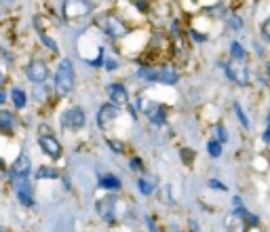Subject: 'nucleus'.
Listing matches in <instances>:
<instances>
[{"mask_svg":"<svg viewBox=\"0 0 270 232\" xmlns=\"http://www.w3.org/2000/svg\"><path fill=\"white\" fill-rule=\"evenodd\" d=\"M11 101H13V106L17 110H23L28 106V95H26V91L23 89H13L11 91Z\"/></svg>","mask_w":270,"mask_h":232,"instance_id":"17","label":"nucleus"},{"mask_svg":"<svg viewBox=\"0 0 270 232\" xmlns=\"http://www.w3.org/2000/svg\"><path fill=\"white\" fill-rule=\"evenodd\" d=\"M228 230H230V232H245V219L234 215L230 222H228Z\"/></svg>","mask_w":270,"mask_h":232,"instance_id":"21","label":"nucleus"},{"mask_svg":"<svg viewBox=\"0 0 270 232\" xmlns=\"http://www.w3.org/2000/svg\"><path fill=\"white\" fill-rule=\"evenodd\" d=\"M119 116H121L119 106H114V103H103L97 112V125L101 129H110V127L119 121Z\"/></svg>","mask_w":270,"mask_h":232,"instance_id":"5","label":"nucleus"},{"mask_svg":"<svg viewBox=\"0 0 270 232\" xmlns=\"http://www.w3.org/2000/svg\"><path fill=\"white\" fill-rule=\"evenodd\" d=\"M139 108H142L144 116H148V121H150V123H154V125H163V123L167 121V110L163 108L158 101L142 99V101H139Z\"/></svg>","mask_w":270,"mask_h":232,"instance_id":"3","label":"nucleus"},{"mask_svg":"<svg viewBox=\"0 0 270 232\" xmlns=\"http://www.w3.org/2000/svg\"><path fill=\"white\" fill-rule=\"evenodd\" d=\"M38 146H40V150H42L46 156H51V158H60V156H62V144L57 142L53 135H49V133H46V135H40Z\"/></svg>","mask_w":270,"mask_h":232,"instance_id":"9","label":"nucleus"},{"mask_svg":"<svg viewBox=\"0 0 270 232\" xmlns=\"http://www.w3.org/2000/svg\"><path fill=\"white\" fill-rule=\"evenodd\" d=\"M207 184H209V188H215V190H222V192H224V190H228V188H226V186H224V184H222L220 180H209Z\"/></svg>","mask_w":270,"mask_h":232,"instance_id":"28","label":"nucleus"},{"mask_svg":"<svg viewBox=\"0 0 270 232\" xmlns=\"http://www.w3.org/2000/svg\"><path fill=\"white\" fill-rule=\"evenodd\" d=\"M74 80H76V74H74V66H72V60H62L60 66L55 70V89L60 95H68L70 91L74 89Z\"/></svg>","mask_w":270,"mask_h":232,"instance_id":"1","label":"nucleus"},{"mask_svg":"<svg viewBox=\"0 0 270 232\" xmlns=\"http://www.w3.org/2000/svg\"><path fill=\"white\" fill-rule=\"evenodd\" d=\"M182 156H184V160H186V162H190V152H188V148H184V150H182Z\"/></svg>","mask_w":270,"mask_h":232,"instance_id":"33","label":"nucleus"},{"mask_svg":"<svg viewBox=\"0 0 270 232\" xmlns=\"http://www.w3.org/2000/svg\"><path fill=\"white\" fill-rule=\"evenodd\" d=\"M0 3H5V5H7V3H11V0H0Z\"/></svg>","mask_w":270,"mask_h":232,"instance_id":"37","label":"nucleus"},{"mask_svg":"<svg viewBox=\"0 0 270 232\" xmlns=\"http://www.w3.org/2000/svg\"><path fill=\"white\" fill-rule=\"evenodd\" d=\"M99 186L103 190H110V192H116V190H121V186H123V182L116 178V176H112V173H108V176H103L101 180H99Z\"/></svg>","mask_w":270,"mask_h":232,"instance_id":"15","label":"nucleus"},{"mask_svg":"<svg viewBox=\"0 0 270 232\" xmlns=\"http://www.w3.org/2000/svg\"><path fill=\"white\" fill-rule=\"evenodd\" d=\"M260 32H262V36H264V38L270 42V17H268V19H264V23H262Z\"/></svg>","mask_w":270,"mask_h":232,"instance_id":"26","label":"nucleus"},{"mask_svg":"<svg viewBox=\"0 0 270 232\" xmlns=\"http://www.w3.org/2000/svg\"><path fill=\"white\" fill-rule=\"evenodd\" d=\"M192 230H194V232H201V230H198V226H196L194 222H192Z\"/></svg>","mask_w":270,"mask_h":232,"instance_id":"35","label":"nucleus"},{"mask_svg":"<svg viewBox=\"0 0 270 232\" xmlns=\"http://www.w3.org/2000/svg\"><path fill=\"white\" fill-rule=\"evenodd\" d=\"M97 28L105 34V36H110L112 40L123 38L125 34H127V26L116 15H101L97 19Z\"/></svg>","mask_w":270,"mask_h":232,"instance_id":"2","label":"nucleus"},{"mask_svg":"<svg viewBox=\"0 0 270 232\" xmlns=\"http://www.w3.org/2000/svg\"><path fill=\"white\" fill-rule=\"evenodd\" d=\"M116 205H119V199L114 196H103V199L97 201V213L103 222H114L116 219Z\"/></svg>","mask_w":270,"mask_h":232,"instance_id":"6","label":"nucleus"},{"mask_svg":"<svg viewBox=\"0 0 270 232\" xmlns=\"http://www.w3.org/2000/svg\"><path fill=\"white\" fill-rule=\"evenodd\" d=\"M262 139H264V142H266V144H270V119H268V129L264 131V135H262Z\"/></svg>","mask_w":270,"mask_h":232,"instance_id":"32","label":"nucleus"},{"mask_svg":"<svg viewBox=\"0 0 270 232\" xmlns=\"http://www.w3.org/2000/svg\"><path fill=\"white\" fill-rule=\"evenodd\" d=\"M131 169H133V171H139V169H142V160H139V158H131Z\"/></svg>","mask_w":270,"mask_h":232,"instance_id":"30","label":"nucleus"},{"mask_svg":"<svg viewBox=\"0 0 270 232\" xmlns=\"http://www.w3.org/2000/svg\"><path fill=\"white\" fill-rule=\"evenodd\" d=\"M17 199L21 205H26V207H32L34 205V196H32V188H30V184L28 180H17Z\"/></svg>","mask_w":270,"mask_h":232,"instance_id":"14","label":"nucleus"},{"mask_svg":"<svg viewBox=\"0 0 270 232\" xmlns=\"http://www.w3.org/2000/svg\"><path fill=\"white\" fill-rule=\"evenodd\" d=\"M85 110L83 108H70L68 112H64L62 116V125L66 129H80V127H85Z\"/></svg>","mask_w":270,"mask_h":232,"instance_id":"7","label":"nucleus"},{"mask_svg":"<svg viewBox=\"0 0 270 232\" xmlns=\"http://www.w3.org/2000/svg\"><path fill=\"white\" fill-rule=\"evenodd\" d=\"M230 55H232V60H237V62H245V57H247V51L241 46V42L234 40L230 44Z\"/></svg>","mask_w":270,"mask_h":232,"instance_id":"20","label":"nucleus"},{"mask_svg":"<svg viewBox=\"0 0 270 232\" xmlns=\"http://www.w3.org/2000/svg\"><path fill=\"white\" fill-rule=\"evenodd\" d=\"M207 152H209V156L220 158L222 156V144L218 142V139H211V142L207 144Z\"/></svg>","mask_w":270,"mask_h":232,"instance_id":"22","label":"nucleus"},{"mask_svg":"<svg viewBox=\"0 0 270 232\" xmlns=\"http://www.w3.org/2000/svg\"><path fill=\"white\" fill-rule=\"evenodd\" d=\"M137 188H139V192H142L144 196H148V194L154 192L156 184H154V180H152V178H139L137 180Z\"/></svg>","mask_w":270,"mask_h":232,"instance_id":"18","label":"nucleus"},{"mask_svg":"<svg viewBox=\"0 0 270 232\" xmlns=\"http://www.w3.org/2000/svg\"><path fill=\"white\" fill-rule=\"evenodd\" d=\"M32 171V162H30V156L26 152H21L17 156V160L11 165V178L13 180H28Z\"/></svg>","mask_w":270,"mask_h":232,"instance_id":"8","label":"nucleus"},{"mask_svg":"<svg viewBox=\"0 0 270 232\" xmlns=\"http://www.w3.org/2000/svg\"><path fill=\"white\" fill-rule=\"evenodd\" d=\"M3 78H5V76H3V72H0V83H3Z\"/></svg>","mask_w":270,"mask_h":232,"instance_id":"38","label":"nucleus"},{"mask_svg":"<svg viewBox=\"0 0 270 232\" xmlns=\"http://www.w3.org/2000/svg\"><path fill=\"white\" fill-rule=\"evenodd\" d=\"M146 224H148V228H150V232H160L158 228H156V224L152 222V217H146Z\"/></svg>","mask_w":270,"mask_h":232,"instance_id":"31","label":"nucleus"},{"mask_svg":"<svg viewBox=\"0 0 270 232\" xmlns=\"http://www.w3.org/2000/svg\"><path fill=\"white\" fill-rule=\"evenodd\" d=\"M38 36H40V40H42V42H44L46 46H49L51 51H57V42H55L53 38H49V36H46L44 32H38Z\"/></svg>","mask_w":270,"mask_h":232,"instance_id":"24","label":"nucleus"},{"mask_svg":"<svg viewBox=\"0 0 270 232\" xmlns=\"http://www.w3.org/2000/svg\"><path fill=\"white\" fill-rule=\"evenodd\" d=\"M13 127H15V116L7 110H0V131L9 133V131H13Z\"/></svg>","mask_w":270,"mask_h":232,"instance_id":"16","label":"nucleus"},{"mask_svg":"<svg viewBox=\"0 0 270 232\" xmlns=\"http://www.w3.org/2000/svg\"><path fill=\"white\" fill-rule=\"evenodd\" d=\"M93 5L89 0H66L64 3V15L66 19H80L91 13Z\"/></svg>","mask_w":270,"mask_h":232,"instance_id":"4","label":"nucleus"},{"mask_svg":"<svg viewBox=\"0 0 270 232\" xmlns=\"http://www.w3.org/2000/svg\"><path fill=\"white\" fill-rule=\"evenodd\" d=\"M55 178H60V173H57L51 165H42L36 171V180H55Z\"/></svg>","mask_w":270,"mask_h":232,"instance_id":"19","label":"nucleus"},{"mask_svg":"<svg viewBox=\"0 0 270 232\" xmlns=\"http://www.w3.org/2000/svg\"><path fill=\"white\" fill-rule=\"evenodd\" d=\"M215 137H218V142H220V144L228 142V133H226L224 127H215Z\"/></svg>","mask_w":270,"mask_h":232,"instance_id":"25","label":"nucleus"},{"mask_svg":"<svg viewBox=\"0 0 270 232\" xmlns=\"http://www.w3.org/2000/svg\"><path fill=\"white\" fill-rule=\"evenodd\" d=\"M234 112H237V116H239V121H241V125L245 127V129H249V119H247V114L243 112V108H241V103H234Z\"/></svg>","mask_w":270,"mask_h":232,"instance_id":"23","label":"nucleus"},{"mask_svg":"<svg viewBox=\"0 0 270 232\" xmlns=\"http://www.w3.org/2000/svg\"><path fill=\"white\" fill-rule=\"evenodd\" d=\"M5 101H7V95H5L3 91H0V103H5Z\"/></svg>","mask_w":270,"mask_h":232,"instance_id":"34","label":"nucleus"},{"mask_svg":"<svg viewBox=\"0 0 270 232\" xmlns=\"http://www.w3.org/2000/svg\"><path fill=\"white\" fill-rule=\"evenodd\" d=\"M46 74H49V70H46V66L42 62H32L26 68V76L32 80L34 85H42L46 80Z\"/></svg>","mask_w":270,"mask_h":232,"instance_id":"10","label":"nucleus"},{"mask_svg":"<svg viewBox=\"0 0 270 232\" xmlns=\"http://www.w3.org/2000/svg\"><path fill=\"white\" fill-rule=\"evenodd\" d=\"M108 97H110V103L114 106H127L129 103V91L125 85L121 83H114L108 87Z\"/></svg>","mask_w":270,"mask_h":232,"instance_id":"11","label":"nucleus"},{"mask_svg":"<svg viewBox=\"0 0 270 232\" xmlns=\"http://www.w3.org/2000/svg\"><path fill=\"white\" fill-rule=\"evenodd\" d=\"M116 68H119L116 60H105V70H116Z\"/></svg>","mask_w":270,"mask_h":232,"instance_id":"29","label":"nucleus"},{"mask_svg":"<svg viewBox=\"0 0 270 232\" xmlns=\"http://www.w3.org/2000/svg\"><path fill=\"white\" fill-rule=\"evenodd\" d=\"M226 74L228 78H232L237 85L245 87V85H249V72H247V68L241 66V64H228L226 66Z\"/></svg>","mask_w":270,"mask_h":232,"instance_id":"12","label":"nucleus"},{"mask_svg":"<svg viewBox=\"0 0 270 232\" xmlns=\"http://www.w3.org/2000/svg\"><path fill=\"white\" fill-rule=\"evenodd\" d=\"M178 78H180V74L173 66H160L156 72V83H160V85H175Z\"/></svg>","mask_w":270,"mask_h":232,"instance_id":"13","label":"nucleus"},{"mask_svg":"<svg viewBox=\"0 0 270 232\" xmlns=\"http://www.w3.org/2000/svg\"><path fill=\"white\" fill-rule=\"evenodd\" d=\"M266 72H268V76H270V64H268V68H266Z\"/></svg>","mask_w":270,"mask_h":232,"instance_id":"36","label":"nucleus"},{"mask_svg":"<svg viewBox=\"0 0 270 232\" xmlns=\"http://www.w3.org/2000/svg\"><path fill=\"white\" fill-rule=\"evenodd\" d=\"M108 146H110V148H114V152H119V154H123V152H125V144H121V142H114V139H108Z\"/></svg>","mask_w":270,"mask_h":232,"instance_id":"27","label":"nucleus"}]
</instances>
